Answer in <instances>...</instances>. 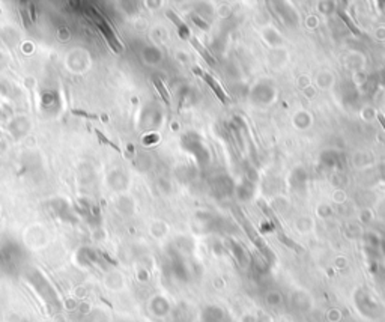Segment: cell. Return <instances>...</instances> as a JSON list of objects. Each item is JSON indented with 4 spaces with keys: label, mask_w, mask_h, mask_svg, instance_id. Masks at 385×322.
Listing matches in <instances>:
<instances>
[{
    "label": "cell",
    "mask_w": 385,
    "mask_h": 322,
    "mask_svg": "<svg viewBox=\"0 0 385 322\" xmlns=\"http://www.w3.org/2000/svg\"><path fill=\"white\" fill-rule=\"evenodd\" d=\"M194 73L197 74V76H200L203 80L206 81V84L208 86H211V89L215 92V95L220 98L221 101L224 103V104H227L229 103V98H227V95H226V92L223 90V87H221L220 84L217 83V81L214 80V77L212 76H209L208 73H205V71H202V70H199V68H194Z\"/></svg>",
    "instance_id": "6da1fadb"
},
{
    "label": "cell",
    "mask_w": 385,
    "mask_h": 322,
    "mask_svg": "<svg viewBox=\"0 0 385 322\" xmlns=\"http://www.w3.org/2000/svg\"><path fill=\"white\" fill-rule=\"evenodd\" d=\"M167 17L176 25V27H178V30H179V35H181V38H184V39H190L191 38V32H190V29H188V26L173 12V11H167Z\"/></svg>",
    "instance_id": "7a4b0ae2"
},
{
    "label": "cell",
    "mask_w": 385,
    "mask_h": 322,
    "mask_svg": "<svg viewBox=\"0 0 385 322\" xmlns=\"http://www.w3.org/2000/svg\"><path fill=\"white\" fill-rule=\"evenodd\" d=\"M190 41H191L192 47L199 52V54H200V56H202V57H203V59H205L209 65H215V59H214V57L211 56V53H209V52H208V50H206V49H205V47L199 42V39H197V38L191 36V38H190Z\"/></svg>",
    "instance_id": "3957f363"
},
{
    "label": "cell",
    "mask_w": 385,
    "mask_h": 322,
    "mask_svg": "<svg viewBox=\"0 0 385 322\" xmlns=\"http://www.w3.org/2000/svg\"><path fill=\"white\" fill-rule=\"evenodd\" d=\"M154 83H155V86H157V89H158L160 95L163 97V100L165 101V104H170V95H169V92H167L165 86L163 84V81L158 80V79H155V80H154Z\"/></svg>",
    "instance_id": "277c9868"
},
{
    "label": "cell",
    "mask_w": 385,
    "mask_h": 322,
    "mask_svg": "<svg viewBox=\"0 0 385 322\" xmlns=\"http://www.w3.org/2000/svg\"><path fill=\"white\" fill-rule=\"evenodd\" d=\"M339 15H340V17L343 18V21H345V23H346V25L349 26V29L352 30V33H354V35H358V36L361 35L359 29H358V27L355 26L354 23H352V20H351V18L348 17V14H346V12H343V11H339Z\"/></svg>",
    "instance_id": "5b68a950"
},
{
    "label": "cell",
    "mask_w": 385,
    "mask_h": 322,
    "mask_svg": "<svg viewBox=\"0 0 385 322\" xmlns=\"http://www.w3.org/2000/svg\"><path fill=\"white\" fill-rule=\"evenodd\" d=\"M97 135H98V137H100V139H101V140H103V142H104V143H107V145H110L111 148H114V149H116V151H119V148H117V146H116V145H114V143H111L110 140H109V139H107V137H106V135L103 134V133H100V131H98V130H97Z\"/></svg>",
    "instance_id": "8992f818"
},
{
    "label": "cell",
    "mask_w": 385,
    "mask_h": 322,
    "mask_svg": "<svg viewBox=\"0 0 385 322\" xmlns=\"http://www.w3.org/2000/svg\"><path fill=\"white\" fill-rule=\"evenodd\" d=\"M378 119H379L381 125L384 127V130H385V118H384V114H382V113H379V114H378Z\"/></svg>",
    "instance_id": "52a82bcc"
}]
</instances>
